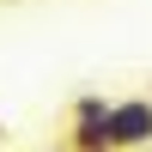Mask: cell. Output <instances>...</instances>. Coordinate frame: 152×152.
<instances>
[{"instance_id":"6da1fadb","label":"cell","mask_w":152,"mask_h":152,"mask_svg":"<svg viewBox=\"0 0 152 152\" xmlns=\"http://www.w3.org/2000/svg\"><path fill=\"white\" fill-rule=\"evenodd\" d=\"M67 152H116L110 146V97L79 91L67 110Z\"/></svg>"},{"instance_id":"3957f363","label":"cell","mask_w":152,"mask_h":152,"mask_svg":"<svg viewBox=\"0 0 152 152\" xmlns=\"http://www.w3.org/2000/svg\"><path fill=\"white\" fill-rule=\"evenodd\" d=\"M49 152H67V146H49Z\"/></svg>"},{"instance_id":"7a4b0ae2","label":"cell","mask_w":152,"mask_h":152,"mask_svg":"<svg viewBox=\"0 0 152 152\" xmlns=\"http://www.w3.org/2000/svg\"><path fill=\"white\" fill-rule=\"evenodd\" d=\"M110 146L116 152L152 146V97H110Z\"/></svg>"}]
</instances>
